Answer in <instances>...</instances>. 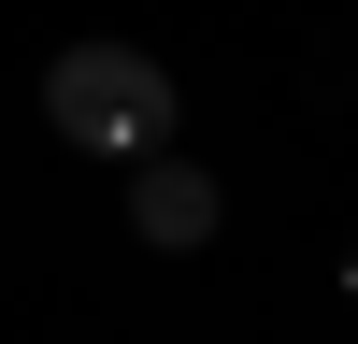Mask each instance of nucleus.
Here are the masks:
<instances>
[{
	"mask_svg": "<svg viewBox=\"0 0 358 344\" xmlns=\"http://www.w3.org/2000/svg\"><path fill=\"white\" fill-rule=\"evenodd\" d=\"M172 101H187V86H172L143 43H57L43 57V129L86 143V158H158V143H172Z\"/></svg>",
	"mask_w": 358,
	"mask_h": 344,
	"instance_id": "nucleus-1",
	"label": "nucleus"
},
{
	"mask_svg": "<svg viewBox=\"0 0 358 344\" xmlns=\"http://www.w3.org/2000/svg\"><path fill=\"white\" fill-rule=\"evenodd\" d=\"M344 301H358V244H344Z\"/></svg>",
	"mask_w": 358,
	"mask_h": 344,
	"instance_id": "nucleus-3",
	"label": "nucleus"
},
{
	"mask_svg": "<svg viewBox=\"0 0 358 344\" xmlns=\"http://www.w3.org/2000/svg\"><path fill=\"white\" fill-rule=\"evenodd\" d=\"M215 215H229L215 172H187V158H129V229H143L158 258H201V244H215Z\"/></svg>",
	"mask_w": 358,
	"mask_h": 344,
	"instance_id": "nucleus-2",
	"label": "nucleus"
}]
</instances>
